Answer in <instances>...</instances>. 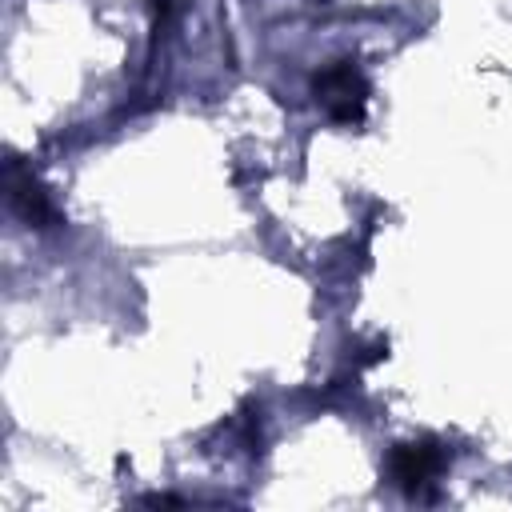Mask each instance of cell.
<instances>
[{
	"label": "cell",
	"mask_w": 512,
	"mask_h": 512,
	"mask_svg": "<svg viewBox=\"0 0 512 512\" xmlns=\"http://www.w3.org/2000/svg\"><path fill=\"white\" fill-rule=\"evenodd\" d=\"M316 92H320V100L328 104L332 120H340V124H356V120H364V96H368V84H364V76L356 72L352 60H340V64L324 68V72L316 76Z\"/></svg>",
	"instance_id": "1"
},
{
	"label": "cell",
	"mask_w": 512,
	"mask_h": 512,
	"mask_svg": "<svg viewBox=\"0 0 512 512\" xmlns=\"http://www.w3.org/2000/svg\"><path fill=\"white\" fill-rule=\"evenodd\" d=\"M392 480L404 488V492H416V488H424L440 468H444V452H440V444H432V440H420V444H400L396 452H392Z\"/></svg>",
	"instance_id": "2"
},
{
	"label": "cell",
	"mask_w": 512,
	"mask_h": 512,
	"mask_svg": "<svg viewBox=\"0 0 512 512\" xmlns=\"http://www.w3.org/2000/svg\"><path fill=\"white\" fill-rule=\"evenodd\" d=\"M12 208L32 224V228H52L56 224V208H52V200H48V192L32 180V176H20L16 168H12Z\"/></svg>",
	"instance_id": "3"
}]
</instances>
